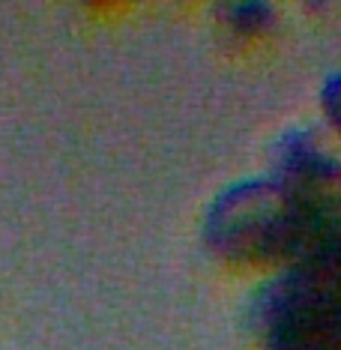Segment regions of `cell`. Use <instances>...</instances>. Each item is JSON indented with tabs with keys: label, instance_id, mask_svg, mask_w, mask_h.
I'll return each instance as SVG.
<instances>
[{
	"label": "cell",
	"instance_id": "cell-1",
	"mask_svg": "<svg viewBox=\"0 0 341 350\" xmlns=\"http://www.w3.org/2000/svg\"><path fill=\"white\" fill-rule=\"evenodd\" d=\"M327 105L329 111L338 117V123H341V81H336L329 87V93H327Z\"/></svg>",
	"mask_w": 341,
	"mask_h": 350
}]
</instances>
